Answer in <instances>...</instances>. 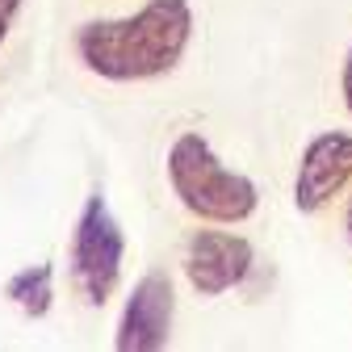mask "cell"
Returning a JSON list of instances; mask_svg holds the SVG:
<instances>
[{
  "label": "cell",
  "mask_w": 352,
  "mask_h": 352,
  "mask_svg": "<svg viewBox=\"0 0 352 352\" xmlns=\"http://www.w3.org/2000/svg\"><path fill=\"white\" fill-rule=\"evenodd\" d=\"M5 298L13 306H21V315L42 319L55 302V269L51 264H34V269H21L5 281Z\"/></svg>",
  "instance_id": "cell-7"
},
{
  "label": "cell",
  "mask_w": 352,
  "mask_h": 352,
  "mask_svg": "<svg viewBox=\"0 0 352 352\" xmlns=\"http://www.w3.org/2000/svg\"><path fill=\"white\" fill-rule=\"evenodd\" d=\"M348 181H352V130H323L302 151L294 176V206L302 214H319Z\"/></svg>",
  "instance_id": "cell-6"
},
{
  "label": "cell",
  "mask_w": 352,
  "mask_h": 352,
  "mask_svg": "<svg viewBox=\"0 0 352 352\" xmlns=\"http://www.w3.org/2000/svg\"><path fill=\"white\" fill-rule=\"evenodd\" d=\"M168 185L176 201L201 223L235 227V223H248L260 206L256 181L243 172H231L197 130L176 135V143L168 147Z\"/></svg>",
  "instance_id": "cell-2"
},
{
  "label": "cell",
  "mask_w": 352,
  "mask_h": 352,
  "mask_svg": "<svg viewBox=\"0 0 352 352\" xmlns=\"http://www.w3.org/2000/svg\"><path fill=\"white\" fill-rule=\"evenodd\" d=\"M256 269V248L231 231H193L185 243V277L201 298H218L248 281Z\"/></svg>",
  "instance_id": "cell-4"
},
{
  "label": "cell",
  "mask_w": 352,
  "mask_h": 352,
  "mask_svg": "<svg viewBox=\"0 0 352 352\" xmlns=\"http://www.w3.org/2000/svg\"><path fill=\"white\" fill-rule=\"evenodd\" d=\"M344 231H348V239H352V201H348V210H344Z\"/></svg>",
  "instance_id": "cell-10"
},
{
  "label": "cell",
  "mask_w": 352,
  "mask_h": 352,
  "mask_svg": "<svg viewBox=\"0 0 352 352\" xmlns=\"http://www.w3.org/2000/svg\"><path fill=\"white\" fill-rule=\"evenodd\" d=\"M172 315H176V294L164 273H147L135 281L122 319H118V352H160L172 340Z\"/></svg>",
  "instance_id": "cell-5"
},
{
  "label": "cell",
  "mask_w": 352,
  "mask_h": 352,
  "mask_svg": "<svg viewBox=\"0 0 352 352\" xmlns=\"http://www.w3.org/2000/svg\"><path fill=\"white\" fill-rule=\"evenodd\" d=\"M340 93H344V109L352 113V47L344 55V72H340Z\"/></svg>",
  "instance_id": "cell-9"
},
{
  "label": "cell",
  "mask_w": 352,
  "mask_h": 352,
  "mask_svg": "<svg viewBox=\"0 0 352 352\" xmlns=\"http://www.w3.org/2000/svg\"><path fill=\"white\" fill-rule=\"evenodd\" d=\"M193 38L189 0H147L139 13L113 21H84L76 30L80 63L113 84L168 76L185 59Z\"/></svg>",
  "instance_id": "cell-1"
},
{
  "label": "cell",
  "mask_w": 352,
  "mask_h": 352,
  "mask_svg": "<svg viewBox=\"0 0 352 352\" xmlns=\"http://www.w3.org/2000/svg\"><path fill=\"white\" fill-rule=\"evenodd\" d=\"M122 260H126V235L109 214L105 197L93 193L72 231V281L88 306L109 302V294L122 281Z\"/></svg>",
  "instance_id": "cell-3"
},
{
  "label": "cell",
  "mask_w": 352,
  "mask_h": 352,
  "mask_svg": "<svg viewBox=\"0 0 352 352\" xmlns=\"http://www.w3.org/2000/svg\"><path fill=\"white\" fill-rule=\"evenodd\" d=\"M21 5H25V0H0V47H5V38H9V30H13Z\"/></svg>",
  "instance_id": "cell-8"
}]
</instances>
